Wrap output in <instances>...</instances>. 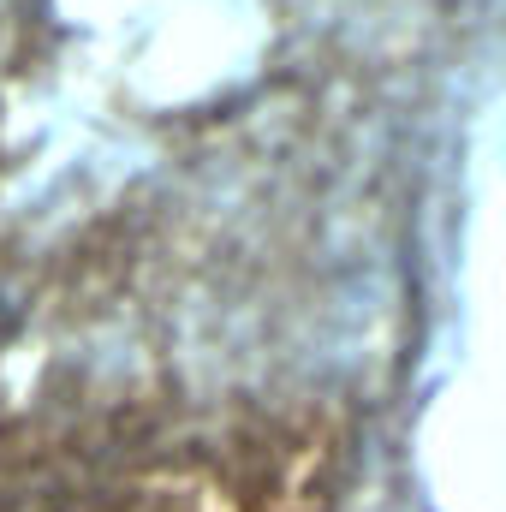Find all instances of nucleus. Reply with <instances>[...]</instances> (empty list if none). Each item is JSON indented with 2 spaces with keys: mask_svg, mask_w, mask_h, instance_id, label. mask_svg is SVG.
<instances>
[]
</instances>
